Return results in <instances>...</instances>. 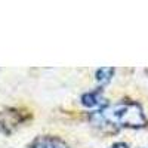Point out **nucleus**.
Masks as SVG:
<instances>
[{"instance_id":"2","label":"nucleus","mask_w":148,"mask_h":148,"mask_svg":"<svg viewBox=\"0 0 148 148\" xmlns=\"http://www.w3.org/2000/svg\"><path fill=\"white\" fill-rule=\"evenodd\" d=\"M80 102L83 107L86 108H90V110H102L107 107V101L104 98V93H102V88L99 89H93V90H89L80 96Z\"/></svg>"},{"instance_id":"5","label":"nucleus","mask_w":148,"mask_h":148,"mask_svg":"<svg viewBox=\"0 0 148 148\" xmlns=\"http://www.w3.org/2000/svg\"><path fill=\"white\" fill-rule=\"evenodd\" d=\"M110 148H130L129 147V144H126V142H116V144H113Z\"/></svg>"},{"instance_id":"6","label":"nucleus","mask_w":148,"mask_h":148,"mask_svg":"<svg viewBox=\"0 0 148 148\" xmlns=\"http://www.w3.org/2000/svg\"><path fill=\"white\" fill-rule=\"evenodd\" d=\"M141 148H148V147H141Z\"/></svg>"},{"instance_id":"1","label":"nucleus","mask_w":148,"mask_h":148,"mask_svg":"<svg viewBox=\"0 0 148 148\" xmlns=\"http://www.w3.org/2000/svg\"><path fill=\"white\" fill-rule=\"evenodd\" d=\"M98 123H104L105 126L113 127H144L147 125V117L144 110L136 102L123 101L95 113Z\"/></svg>"},{"instance_id":"4","label":"nucleus","mask_w":148,"mask_h":148,"mask_svg":"<svg viewBox=\"0 0 148 148\" xmlns=\"http://www.w3.org/2000/svg\"><path fill=\"white\" fill-rule=\"evenodd\" d=\"M114 71H116L114 68H107V67L99 68L95 73V79L101 86H104V84L111 82V79H113V76H114Z\"/></svg>"},{"instance_id":"3","label":"nucleus","mask_w":148,"mask_h":148,"mask_svg":"<svg viewBox=\"0 0 148 148\" xmlns=\"http://www.w3.org/2000/svg\"><path fill=\"white\" fill-rule=\"evenodd\" d=\"M28 148H70V145L59 136L40 135L28 144Z\"/></svg>"}]
</instances>
